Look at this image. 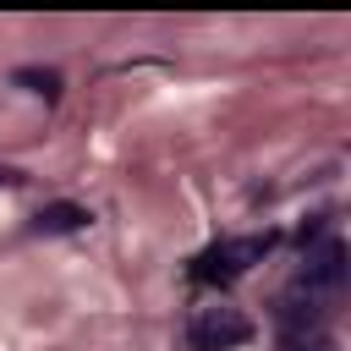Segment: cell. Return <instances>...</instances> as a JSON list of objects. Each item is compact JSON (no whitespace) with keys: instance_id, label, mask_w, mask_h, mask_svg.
Masks as SVG:
<instances>
[{"instance_id":"2","label":"cell","mask_w":351,"mask_h":351,"mask_svg":"<svg viewBox=\"0 0 351 351\" xmlns=\"http://www.w3.org/2000/svg\"><path fill=\"white\" fill-rule=\"evenodd\" d=\"M302 285H307V291H340V285H346V241H340V236H324V241L307 247Z\"/></svg>"},{"instance_id":"5","label":"cell","mask_w":351,"mask_h":351,"mask_svg":"<svg viewBox=\"0 0 351 351\" xmlns=\"http://www.w3.org/2000/svg\"><path fill=\"white\" fill-rule=\"evenodd\" d=\"M192 280H197V285H230V280H236L230 263H225V252H219V241H214L208 252L192 258Z\"/></svg>"},{"instance_id":"4","label":"cell","mask_w":351,"mask_h":351,"mask_svg":"<svg viewBox=\"0 0 351 351\" xmlns=\"http://www.w3.org/2000/svg\"><path fill=\"white\" fill-rule=\"evenodd\" d=\"M82 225H88V208H82V203H44L38 219H33L38 236H71V230H82Z\"/></svg>"},{"instance_id":"8","label":"cell","mask_w":351,"mask_h":351,"mask_svg":"<svg viewBox=\"0 0 351 351\" xmlns=\"http://www.w3.org/2000/svg\"><path fill=\"white\" fill-rule=\"evenodd\" d=\"M11 181H16V176H11V170H0V186H11Z\"/></svg>"},{"instance_id":"7","label":"cell","mask_w":351,"mask_h":351,"mask_svg":"<svg viewBox=\"0 0 351 351\" xmlns=\"http://www.w3.org/2000/svg\"><path fill=\"white\" fill-rule=\"evenodd\" d=\"M11 82H22V88H33V93H44V99H60V71H38V66H22Z\"/></svg>"},{"instance_id":"1","label":"cell","mask_w":351,"mask_h":351,"mask_svg":"<svg viewBox=\"0 0 351 351\" xmlns=\"http://www.w3.org/2000/svg\"><path fill=\"white\" fill-rule=\"evenodd\" d=\"M247 340H252V324L236 307H203L197 324H192V346L197 351H236Z\"/></svg>"},{"instance_id":"6","label":"cell","mask_w":351,"mask_h":351,"mask_svg":"<svg viewBox=\"0 0 351 351\" xmlns=\"http://www.w3.org/2000/svg\"><path fill=\"white\" fill-rule=\"evenodd\" d=\"M280 351H340V346H335L329 329H285Z\"/></svg>"},{"instance_id":"3","label":"cell","mask_w":351,"mask_h":351,"mask_svg":"<svg viewBox=\"0 0 351 351\" xmlns=\"http://www.w3.org/2000/svg\"><path fill=\"white\" fill-rule=\"evenodd\" d=\"M280 236L274 230H263V236H236V241H219V252H225V263H230V274H247L252 263H263L269 258V247H274Z\"/></svg>"}]
</instances>
